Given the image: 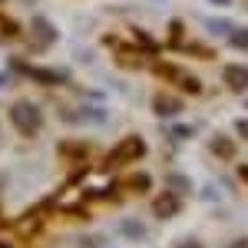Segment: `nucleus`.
I'll return each mask as SVG.
<instances>
[{"label":"nucleus","instance_id":"nucleus-10","mask_svg":"<svg viewBox=\"0 0 248 248\" xmlns=\"http://www.w3.org/2000/svg\"><path fill=\"white\" fill-rule=\"evenodd\" d=\"M212 3H218V7H229L232 0H212Z\"/></svg>","mask_w":248,"mask_h":248},{"label":"nucleus","instance_id":"nucleus-9","mask_svg":"<svg viewBox=\"0 0 248 248\" xmlns=\"http://www.w3.org/2000/svg\"><path fill=\"white\" fill-rule=\"evenodd\" d=\"M182 248H202V245H199V242H186Z\"/></svg>","mask_w":248,"mask_h":248},{"label":"nucleus","instance_id":"nucleus-7","mask_svg":"<svg viewBox=\"0 0 248 248\" xmlns=\"http://www.w3.org/2000/svg\"><path fill=\"white\" fill-rule=\"evenodd\" d=\"M172 189H179V192H186V189H189L186 175H172Z\"/></svg>","mask_w":248,"mask_h":248},{"label":"nucleus","instance_id":"nucleus-8","mask_svg":"<svg viewBox=\"0 0 248 248\" xmlns=\"http://www.w3.org/2000/svg\"><path fill=\"white\" fill-rule=\"evenodd\" d=\"M238 133H242V136L248 139V119H242V123H238Z\"/></svg>","mask_w":248,"mask_h":248},{"label":"nucleus","instance_id":"nucleus-6","mask_svg":"<svg viewBox=\"0 0 248 248\" xmlns=\"http://www.w3.org/2000/svg\"><path fill=\"white\" fill-rule=\"evenodd\" d=\"M159 215L166 218V215H172V195H166L162 202H159Z\"/></svg>","mask_w":248,"mask_h":248},{"label":"nucleus","instance_id":"nucleus-1","mask_svg":"<svg viewBox=\"0 0 248 248\" xmlns=\"http://www.w3.org/2000/svg\"><path fill=\"white\" fill-rule=\"evenodd\" d=\"M14 123L23 126L27 133H33V129L40 126V109L33 106V103H17V106H14Z\"/></svg>","mask_w":248,"mask_h":248},{"label":"nucleus","instance_id":"nucleus-2","mask_svg":"<svg viewBox=\"0 0 248 248\" xmlns=\"http://www.w3.org/2000/svg\"><path fill=\"white\" fill-rule=\"evenodd\" d=\"M33 37H37V43L50 46V43H57V40H60V30L46 17H37V20H33Z\"/></svg>","mask_w":248,"mask_h":248},{"label":"nucleus","instance_id":"nucleus-3","mask_svg":"<svg viewBox=\"0 0 248 248\" xmlns=\"http://www.w3.org/2000/svg\"><path fill=\"white\" fill-rule=\"evenodd\" d=\"M119 229H123V235H126V238H133V242L146 238V225H142L139 218H126V222H123Z\"/></svg>","mask_w":248,"mask_h":248},{"label":"nucleus","instance_id":"nucleus-4","mask_svg":"<svg viewBox=\"0 0 248 248\" xmlns=\"http://www.w3.org/2000/svg\"><path fill=\"white\" fill-rule=\"evenodd\" d=\"M229 86H232V90H238V93H242V90H248V70H245V66L229 70Z\"/></svg>","mask_w":248,"mask_h":248},{"label":"nucleus","instance_id":"nucleus-5","mask_svg":"<svg viewBox=\"0 0 248 248\" xmlns=\"http://www.w3.org/2000/svg\"><path fill=\"white\" fill-rule=\"evenodd\" d=\"M229 43L235 50H248V30L245 27H232L229 30Z\"/></svg>","mask_w":248,"mask_h":248}]
</instances>
